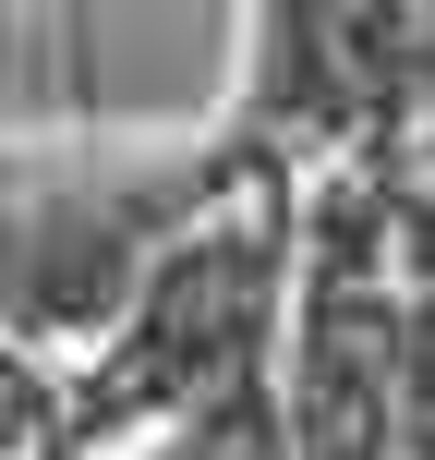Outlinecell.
<instances>
[{
    "label": "cell",
    "mask_w": 435,
    "mask_h": 460,
    "mask_svg": "<svg viewBox=\"0 0 435 460\" xmlns=\"http://www.w3.org/2000/svg\"><path fill=\"white\" fill-rule=\"evenodd\" d=\"M399 351L412 315L387 291V207L375 194H326L315 279H302V340H291V460H387L399 437Z\"/></svg>",
    "instance_id": "obj_3"
},
{
    "label": "cell",
    "mask_w": 435,
    "mask_h": 460,
    "mask_svg": "<svg viewBox=\"0 0 435 460\" xmlns=\"http://www.w3.org/2000/svg\"><path fill=\"white\" fill-rule=\"evenodd\" d=\"M158 460H291V424H278V388L266 376H242V388L194 400L182 424L158 437Z\"/></svg>",
    "instance_id": "obj_4"
},
{
    "label": "cell",
    "mask_w": 435,
    "mask_h": 460,
    "mask_svg": "<svg viewBox=\"0 0 435 460\" xmlns=\"http://www.w3.org/2000/svg\"><path fill=\"white\" fill-rule=\"evenodd\" d=\"M278 279H291V230L266 207L206 218L145 267V291L121 303L109 364L85 376L61 437H134V424H182L194 400L266 376V327H278Z\"/></svg>",
    "instance_id": "obj_1"
},
{
    "label": "cell",
    "mask_w": 435,
    "mask_h": 460,
    "mask_svg": "<svg viewBox=\"0 0 435 460\" xmlns=\"http://www.w3.org/2000/svg\"><path fill=\"white\" fill-rule=\"evenodd\" d=\"M230 182V158H158V170H13L0 182V327H121L182 218Z\"/></svg>",
    "instance_id": "obj_2"
}]
</instances>
